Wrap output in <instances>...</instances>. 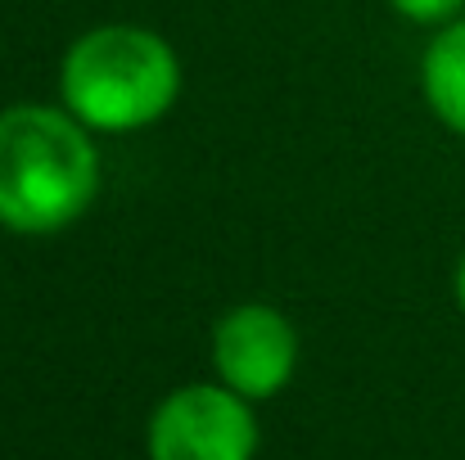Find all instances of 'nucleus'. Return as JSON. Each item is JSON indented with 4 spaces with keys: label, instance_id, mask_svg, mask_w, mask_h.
<instances>
[{
    "label": "nucleus",
    "instance_id": "obj_1",
    "mask_svg": "<svg viewBox=\"0 0 465 460\" xmlns=\"http://www.w3.org/2000/svg\"><path fill=\"white\" fill-rule=\"evenodd\" d=\"M100 190L91 127L64 104H9L0 113V226L59 235L82 221Z\"/></svg>",
    "mask_w": 465,
    "mask_h": 460
},
{
    "label": "nucleus",
    "instance_id": "obj_2",
    "mask_svg": "<svg viewBox=\"0 0 465 460\" xmlns=\"http://www.w3.org/2000/svg\"><path fill=\"white\" fill-rule=\"evenodd\" d=\"M181 95V59L154 27L100 23L59 64V104L104 136L145 132Z\"/></svg>",
    "mask_w": 465,
    "mask_h": 460
},
{
    "label": "nucleus",
    "instance_id": "obj_3",
    "mask_svg": "<svg viewBox=\"0 0 465 460\" xmlns=\"http://www.w3.org/2000/svg\"><path fill=\"white\" fill-rule=\"evenodd\" d=\"M262 443L253 402L217 384H181L150 416V460H253Z\"/></svg>",
    "mask_w": 465,
    "mask_h": 460
},
{
    "label": "nucleus",
    "instance_id": "obj_4",
    "mask_svg": "<svg viewBox=\"0 0 465 460\" xmlns=\"http://www.w3.org/2000/svg\"><path fill=\"white\" fill-rule=\"evenodd\" d=\"M213 370L249 402L290 388L299 370V329L272 303H240L213 325Z\"/></svg>",
    "mask_w": 465,
    "mask_h": 460
},
{
    "label": "nucleus",
    "instance_id": "obj_5",
    "mask_svg": "<svg viewBox=\"0 0 465 460\" xmlns=\"http://www.w3.org/2000/svg\"><path fill=\"white\" fill-rule=\"evenodd\" d=\"M420 95L430 113L465 141V18L443 23L420 59Z\"/></svg>",
    "mask_w": 465,
    "mask_h": 460
},
{
    "label": "nucleus",
    "instance_id": "obj_6",
    "mask_svg": "<svg viewBox=\"0 0 465 460\" xmlns=\"http://www.w3.org/2000/svg\"><path fill=\"white\" fill-rule=\"evenodd\" d=\"M407 23H425V27H443V23H452L457 14H461V5L465 0H389Z\"/></svg>",
    "mask_w": 465,
    "mask_h": 460
},
{
    "label": "nucleus",
    "instance_id": "obj_7",
    "mask_svg": "<svg viewBox=\"0 0 465 460\" xmlns=\"http://www.w3.org/2000/svg\"><path fill=\"white\" fill-rule=\"evenodd\" d=\"M452 294H457V307H461V316H465V253H461V262H457V271H452Z\"/></svg>",
    "mask_w": 465,
    "mask_h": 460
}]
</instances>
